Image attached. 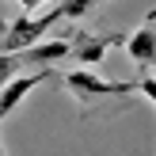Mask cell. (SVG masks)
<instances>
[{"label":"cell","instance_id":"obj_1","mask_svg":"<svg viewBox=\"0 0 156 156\" xmlns=\"http://www.w3.org/2000/svg\"><path fill=\"white\" fill-rule=\"evenodd\" d=\"M57 19H61L57 8H50V12H42V15H34V12L15 15V19L4 23V30H0V53H19V50H27V46L38 42Z\"/></svg>","mask_w":156,"mask_h":156},{"label":"cell","instance_id":"obj_2","mask_svg":"<svg viewBox=\"0 0 156 156\" xmlns=\"http://www.w3.org/2000/svg\"><path fill=\"white\" fill-rule=\"evenodd\" d=\"M61 80H65V88L73 91L84 107H91L95 99H114V95L137 91V80H103V76L88 73V69H73V73H65Z\"/></svg>","mask_w":156,"mask_h":156},{"label":"cell","instance_id":"obj_3","mask_svg":"<svg viewBox=\"0 0 156 156\" xmlns=\"http://www.w3.org/2000/svg\"><path fill=\"white\" fill-rule=\"evenodd\" d=\"M122 42H126V34H88V30H76L69 38V57L76 65H99L107 57V50L122 46Z\"/></svg>","mask_w":156,"mask_h":156},{"label":"cell","instance_id":"obj_4","mask_svg":"<svg viewBox=\"0 0 156 156\" xmlns=\"http://www.w3.org/2000/svg\"><path fill=\"white\" fill-rule=\"evenodd\" d=\"M50 76H53V69H38V73H30V76H19V73H15L12 80L0 88V122H4L8 114H12L15 107H19L23 99H27L30 91L38 88V84H46Z\"/></svg>","mask_w":156,"mask_h":156},{"label":"cell","instance_id":"obj_5","mask_svg":"<svg viewBox=\"0 0 156 156\" xmlns=\"http://www.w3.org/2000/svg\"><path fill=\"white\" fill-rule=\"evenodd\" d=\"M19 57V65H34V69H50V65H57V61H65L69 57V38H50V42H30L27 50H19L15 53Z\"/></svg>","mask_w":156,"mask_h":156},{"label":"cell","instance_id":"obj_6","mask_svg":"<svg viewBox=\"0 0 156 156\" xmlns=\"http://www.w3.org/2000/svg\"><path fill=\"white\" fill-rule=\"evenodd\" d=\"M152 23H156V12H149V15H145L141 30L126 34V53H129V61H137L145 73L152 69V57H156V34H152Z\"/></svg>","mask_w":156,"mask_h":156},{"label":"cell","instance_id":"obj_7","mask_svg":"<svg viewBox=\"0 0 156 156\" xmlns=\"http://www.w3.org/2000/svg\"><path fill=\"white\" fill-rule=\"evenodd\" d=\"M95 4H99V0H61L57 12H61V19H84Z\"/></svg>","mask_w":156,"mask_h":156},{"label":"cell","instance_id":"obj_8","mask_svg":"<svg viewBox=\"0 0 156 156\" xmlns=\"http://www.w3.org/2000/svg\"><path fill=\"white\" fill-rule=\"evenodd\" d=\"M15 73H19V57H15V53H0V88H4Z\"/></svg>","mask_w":156,"mask_h":156},{"label":"cell","instance_id":"obj_9","mask_svg":"<svg viewBox=\"0 0 156 156\" xmlns=\"http://www.w3.org/2000/svg\"><path fill=\"white\" fill-rule=\"evenodd\" d=\"M137 91L145 95V103H152V99H156V88H152V73H145L141 80H137Z\"/></svg>","mask_w":156,"mask_h":156},{"label":"cell","instance_id":"obj_10","mask_svg":"<svg viewBox=\"0 0 156 156\" xmlns=\"http://www.w3.org/2000/svg\"><path fill=\"white\" fill-rule=\"evenodd\" d=\"M15 4H19L23 12H34V8H42V4H50V0H15Z\"/></svg>","mask_w":156,"mask_h":156},{"label":"cell","instance_id":"obj_11","mask_svg":"<svg viewBox=\"0 0 156 156\" xmlns=\"http://www.w3.org/2000/svg\"><path fill=\"white\" fill-rule=\"evenodd\" d=\"M0 156H4V141H0Z\"/></svg>","mask_w":156,"mask_h":156},{"label":"cell","instance_id":"obj_12","mask_svg":"<svg viewBox=\"0 0 156 156\" xmlns=\"http://www.w3.org/2000/svg\"><path fill=\"white\" fill-rule=\"evenodd\" d=\"M0 30H4V19H0Z\"/></svg>","mask_w":156,"mask_h":156},{"label":"cell","instance_id":"obj_13","mask_svg":"<svg viewBox=\"0 0 156 156\" xmlns=\"http://www.w3.org/2000/svg\"><path fill=\"white\" fill-rule=\"evenodd\" d=\"M99 4H103V0H99Z\"/></svg>","mask_w":156,"mask_h":156}]
</instances>
